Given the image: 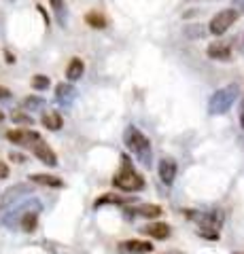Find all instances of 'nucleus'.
Wrapping results in <instances>:
<instances>
[{
	"mask_svg": "<svg viewBox=\"0 0 244 254\" xmlns=\"http://www.w3.org/2000/svg\"><path fill=\"white\" fill-rule=\"evenodd\" d=\"M123 142L128 150L138 159L143 165H151L153 161V146H151V140H149L143 131L138 129L136 125H130L123 133Z\"/></svg>",
	"mask_w": 244,
	"mask_h": 254,
	"instance_id": "f257e3e1",
	"label": "nucleus"
},
{
	"mask_svg": "<svg viewBox=\"0 0 244 254\" xmlns=\"http://www.w3.org/2000/svg\"><path fill=\"white\" fill-rule=\"evenodd\" d=\"M113 187L125 190V193H138L145 189V178L134 170L128 155H121V168L113 176Z\"/></svg>",
	"mask_w": 244,
	"mask_h": 254,
	"instance_id": "f03ea898",
	"label": "nucleus"
},
{
	"mask_svg": "<svg viewBox=\"0 0 244 254\" xmlns=\"http://www.w3.org/2000/svg\"><path fill=\"white\" fill-rule=\"evenodd\" d=\"M187 216L200 225V235L208 237V240H217L219 237V231H221V227H223V214L219 210H212V212L187 210Z\"/></svg>",
	"mask_w": 244,
	"mask_h": 254,
	"instance_id": "7ed1b4c3",
	"label": "nucleus"
},
{
	"mask_svg": "<svg viewBox=\"0 0 244 254\" xmlns=\"http://www.w3.org/2000/svg\"><path fill=\"white\" fill-rule=\"evenodd\" d=\"M238 95H240L238 85H225L221 89H217L208 100V115H212V117L225 115L227 110L234 106V102L238 100Z\"/></svg>",
	"mask_w": 244,
	"mask_h": 254,
	"instance_id": "20e7f679",
	"label": "nucleus"
},
{
	"mask_svg": "<svg viewBox=\"0 0 244 254\" xmlns=\"http://www.w3.org/2000/svg\"><path fill=\"white\" fill-rule=\"evenodd\" d=\"M30 195H32V190H30L28 185H15L11 189H6L4 195H2V199H0V216H2L6 210H11L13 205H17L19 201L28 199Z\"/></svg>",
	"mask_w": 244,
	"mask_h": 254,
	"instance_id": "39448f33",
	"label": "nucleus"
},
{
	"mask_svg": "<svg viewBox=\"0 0 244 254\" xmlns=\"http://www.w3.org/2000/svg\"><path fill=\"white\" fill-rule=\"evenodd\" d=\"M238 21V11L236 9H223V11H219L215 17L210 19V23H208V30H210V34H215V36H221V34H225L227 30H230L234 23Z\"/></svg>",
	"mask_w": 244,
	"mask_h": 254,
	"instance_id": "423d86ee",
	"label": "nucleus"
},
{
	"mask_svg": "<svg viewBox=\"0 0 244 254\" xmlns=\"http://www.w3.org/2000/svg\"><path fill=\"white\" fill-rule=\"evenodd\" d=\"M6 140L13 142V144H19V146H28L32 148V144H36L41 138V133L34 131V129H26V127H17V129H11L6 131Z\"/></svg>",
	"mask_w": 244,
	"mask_h": 254,
	"instance_id": "0eeeda50",
	"label": "nucleus"
},
{
	"mask_svg": "<svg viewBox=\"0 0 244 254\" xmlns=\"http://www.w3.org/2000/svg\"><path fill=\"white\" fill-rule=\"evenodd\" d=\"M119 252L121 254H151L153 244L147 240H125L119 244Z\"/></svg>",
	"mask_w": 244,
	"mask_h": 254,
	"instance_id": "6e6552de",
	"label": "nucleus"
},
{
	"mask_svg": "<svg viewBox=\"0 0 244 254\" xmlns=\"http://www.w3.org/2000/svg\"><path fill=\"white\" fill-rule=\"evenodd\" d=\"M32 153L34 157H38L45 165H49V168H56L58 165V155L53 153V148L49 144H45L43 140H38L36 144H32Z\"/></svg>",
	"mask_w": 244,
	"mask_h": 254,
	"instance_id": "1a4fd4ad",
	"label": "nucleus"
},
{
	"mask_svg": "<svg viewBox=\"0 0 244 254\" xmlns=\"http://www.w3.org/2000/svg\"><path fill=\"white\" fill-rule=\"evenodd\" d=\"M157 172H160V178H162L163 185L170 187L172 182H174L176 174H178V165H176L174 159L166 157V159H162V161H160V168H157Z\"/></svg>",
	"mask_w": 244,
	"mask_h": 254,
	"instance_id": "9d476101",
	"label": "nucleus"
},
{
	"mask_svg": "<svg viewBox=\"0 0 244 254\" xmlns=\"http://www.w3.org/2000/svg\"><path fill=\"white\" fill-rule=\"evenodd\" d=\"M41 203H34L32 208L28 205V210L23 212V216H21V229L26 233H32V231H36V225H38V214H41Z\"/></svg>",
	"mask_w": 244,
	"mask_h": 254,
	"instance_id": "9b49d317",
	"label": "nucleus"
},
{
	"mask_svg": "<svg viewBox=\"0 0 244 254\" xmlns=\"http://www.w3.org/2000/svg\"><path fill=\"white\" fill-rule=\"evenodd\" d=\"M206 55L210 60H217V62H230L232 60V47L227 43H210L208 49H206Z\"/></svg>",
	"mask_w": 244,
	"mask_h": 254,
	"instance_id": "f8f14e48",
	"label": "nucleus"
},
{
	"mask_svg": "<svg viewBox=\"0 0 244 254\" xmlns=\"http://www.w3.org/2000/svg\"><path fill=\"white\" fill-rule=\"evenodd\" d=\"M77 98V89L73 83H60L56 87V100L60 102L62 106H70Z\"/></svg>",
	"mask_w": 244,
	"mask_h": 254,
	"instance_id": "ddd939ff",
	"label": "nucleus"
},
{
	"mask_svg": "<svg viewBox=\"0 0 244 254\" xmlns=\"http://www.w3.org/2000/svg\"><path fill=\"white\" fill-rule=\"evenodd\" d=\"M143 233L153 237V240H168L172 229H170V225H166V222H151V225H147L143 229Z\"/></svg>",
	"mask_w": 244,
	"mask_h": 254,
	"instance_id": "4468645a",
	"label": "nucleus"
},
{
	"mask_svg": "<svg viewBox=\"0 0 244 254\" xmlns=\"http://www.w3.org/2000/svg\"><path fill=\"white\" fill-rule=\"evenodd\" d=\"M30 182L34 185H43V187H51V189H62L64 187V180L58 176H51V174H32L30 176Z\"/></svg>",
	"mask_w": 244,
	"mask_h": 254,
	"instance_id": "2eb2a0df",
	"label": "nucleus"
},
{
	"mask_svg": "<svg viewBox=\"0 0 244 254\" xmlns=\"http://www.w3.org/2000/svg\"><path fill=\"white\" fill-rule=\"evenodd\" d=\"M83 72H85V64H83L81 58H73V60L68 62V66H66V78H68L70 83L79 81V78L83 76Z\"/></svg>",
	"mask_w": 244,
	"mask_h": 254,
	"instance_id": "dca6fc26",
	"label": "nucleus"
},
{
	"mask_svg": "<svg viewBox=\"0 0 244 254\" xmlns=\"http://www.w3.org/2000/svg\"><path fill=\"white\" fill-rule=\"evenodd\" d=\"M43 125L51 131H58V129H62V125H64V119H62L58 110H49V113L43 115Z\"/></svg>",
	"mask_w": 244,
	"mask_h": 254,
	"instance_id": "f3484780",
	"label": "nucleus"
},
{
	"mask_svg": "<svg viewBox=\"0 0 244 254\" xmlns=\"http://www.w3.org/2000/svg\"><path fill=\"white\" fill-rule=\"evenodd\" d=\"M85 23L93 30H104L108 26V19L100 11H89L87 15H85Z\"/></svg>",
	"mask_w": 244,
	"mask_h": 254,
	"instance_id": "a211bd4d",
	"label": "nucleus"
},
{
	"mask_svg": "<svg viewBox=\"0 0 244 254\" xmlns=\"http://www.w3.org/2000/svg\"><path fill=\"white\" fill-rule=\"evenodd\" d=\"M51 2V9H53V15H56V19L60 26H66L68 23V9H66V2L64 0H49Z\"/></svg>",
	"mask_w": 244,
	"mask_h": 254,
	"instance_id": "6ab92c4d",
	"label": "nucleus"
},
{
	"mask_svg": "<svg viewBox=\"0 0 244 254\" xmlns=\"http://www.w3.org/2000/svg\"><path fill=\"white\" fill-rule=\"evenodd\" d=\"M138 216H145V218H157L162 214V208L160 205H140V208L134 210Z\"/></svg>",
	"mask_w": 244,
	"mask_h": 254,
	"instance_id": "aec40b11",
	"label": "nucleus"
},
{
	"mask_svg": "<svg viewBox=\"0 0 244 254\" xmlns=\"http://www.w3.org/2000/svg\"><path fill=\"white\" fill-rule=\"evenodd\" d=\"M51 85L49 81V76H45V74H34L32 76V87L36 91H47V87Z\"/></svg>",
	"mask_w": 244,
	"mask_h": 254,
	"instance_id": "412c9836",
	"label": "nucleus"
},
{
	"mask_svg": "<svg viewBox=\"0 0 244 254\" xmlns=\"http://www.w3.org/2000/svg\"><path fill=\"white\" fill-rule=\"evenodd\" d=\"M45 104V100L43 98H36V95H30V98H26V100H23V108H26V110H36V108H41Z\"/></svg>",
	"mask_w": 244,
	"mask_h": 254,
	"instance_id": "4be33fe9",
	"label": "nucleus"
},
{
	"mask_svg": "<svg viewBox=\"0 0 244 254\" xmlns=\"http://www.w3.org/2000/svg\"><path fill=\"white\" fill-rule=\"evenodd\" d=\"M11 119H13V123H17V125H32L34 123V119L26 113H13Z\"/></svg>",
	"mask_w": 244,
	"mask_h": 254,
	"instance_id": "5701e85b",
	"label": "nucleus"
},
{
	"mask_svg": "<svg viewBox=\"0 0 244 254\" xmlns=\"http://www.w3.org/2000/svg\"><path fill=\"white\" fill-rule=\"evenodd\" d=\"M125 199H123V197H113V195H104V197H100V199H96V203H93V205H96V208H98V205H104V203H123Z\"/></svg>",
	"mask_w": 244,
	"mask_h": 254,
	"instance_id": "b1692460",
	"label": "nucleus"
},
{
	"mask_svg": "<svg viewBox=\"0 0 244 254\" xmlns=\"http://www.w3.org/2000/svg\"><path fill=\"white\" fill-rule=\"evenodd\" d=\"M4 178H9V165L0 161V180H4Z\"/></svg>",
	"mask_w": 244,
	"mask_h": 254,
	"instance_id": "393cba45",
	"label": "nucleus"
},
{
	"mask_svg": "<svg viewBox=\"0 0 244 254\" xmlns=\"http://www.w3.org/2000/svg\"><path fill=\"white\" fill-rule=\"evenodd\" d=\"M9 159H11V161H15V163H23V161H26V157L19 155V153H11Z\"/></svg>",
	"mask_w": 244,
	"mask_h": 254,
	"instance_id": "a878e982",
	"label": "nucleus"
},
{
	"mask_svg": "<svg viewBox=\"0 0 244 254\" xmlns=\"http://www.w3.org/2000/svg\"><path fill=\"white\" fill-rule=\"evenodd\" d=\"M11 98V91L6 89V87H0V102H4V100H9Z\"/></svg>",
	"mask_w": 244,
	"mask_h": 254,
	"instance_id": "bb28decb",
	"label": "nucleus"
},
{
	"mask_svg": "<svg viewBox=\"0 0 244 254\" xmlns=\"http://www.w3.org/2000/svg\"><path fill=\"white\" fill-rule=\"evenodd\" d=\"M240 125H242V129H244V102H242V106H240Z\"/></svg>",
	"mask_w": 244,
	"mask_h": 254,
	"instance_id": "cd10ccee",
	"label": "nucleus"
},
{
	"mask_svg": "<svg viewBox=\"0 0 244 254\" xmlns=\"http://www.w3.org/2000/svg\"><path fill=\"white\" fill-rule=\"evenodd\" d=\"M6 55V64H15V55H11V53H4Z\"/></svg>",
	"mask_w": 244,
	"mask_h": 254,
	"instance_id": "c85d7f7f",
	"label": "nucleus"
},
{
	"mask_svg": "<svg viewBox=\"0 0 244 254\" xmlns=\"http://www.w3.org/2000/svg\"><path fill=\"white\" fill-rule=\"evenodd\" d=\"M234 2H236V6H240V9L244 11V0H234Z\"/></svg>",
	"mask_w": 244,
	"mask_h": 254,
	"instance_id": "c756f323",
	"label": "nucleus"
},
{
	"mask_svg": "<svg viewBox=\"0 0 244 254\" xmlns=\"http://www.w3.org/2000/svg\"><path fill=\"white\" fill-rule=\"evenodd\" d=\"M163 254H183V252H178V250H170V252H163Z\"/></svg>",
	"mask_w": 244,
	"mask_h": 254,
	"instance_id": "7c9ffc66",
	"label": "nucleus"
},
{
	"mask_svg": "<svg viewBox=\"0 0 244 254\" xmlns=\"http://www.w3.org/2000/svg\"><path fill=\"white\" fill-rule=\"evenodd\" d=\"M2 121H4V115H2V113H0V123H2Z\"/></svg>",
	"mask_w": 244,
	"mask_h": 254,
	"instance_id": "2f4dec72",
	"label": "nucleus"
},
{
	"mask_svg": "<svg viewBox=\"0 0 244 254\" xmlns=\"http://www.w3.org/2000/svg\"><path fill=\"white\" fill-rule=\"evenodd\" d=\"M6 2H17V0H6Z\"/></svg>",
	"mask_w": 244,
	"mask_h": 254,
	"instance_id": "473e14b6",
	"label": "nucleus"
},
{
	"mask_svg": "<svg viewBox=\"0 0 244 254\" xmlns=\"http://www.w3.org/2000/svg\"><path fill=\"white\" fill-rule=\"evenodd\" d=\"M234 254H244V252H234Z\"/></svg>",
	"mask_w": 244,
	"mask_h": 254,
	"instance_id": "72a5a7b5",
	"label": "nucleus"
}]
</instances>
